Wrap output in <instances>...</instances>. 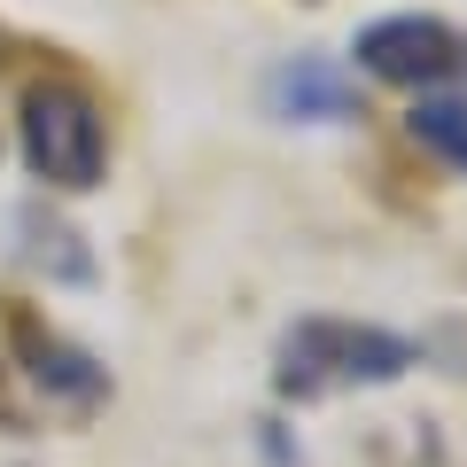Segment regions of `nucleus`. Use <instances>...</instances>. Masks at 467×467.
I'll list each match as a JSON object with an SVG mask.
<instances>
[{"label": "nucleus", "instance_id": "f257e3e1", "mask_svg": "<svg viewBox=\"0 0 467 467\" xmlns=\"http://www.w3.org/2000/svg\"><path fill=\"white\" fill-rule=\"evenodd\" d=\"M420 350L389 327H367V319H335V312H304L296 327L273 343V389L296 405L335 398V389H382L405 382Z\"/></svg>", "mask_w": 467, "mask_h": 467}, {"label": "nucleus", "instance_id": "f03ea898", "mask_svg": "<svg viewBox=\"0 0 467 467\" xmlns=\"http://www.w3.org/2000/svg\"><path fill=\"white\" fill-rule=\"evenodd\" d=\"M0 374L24 389L32 413H55V420H86L109 405V367L16 296H0Z\"/></svg>", "mask_w": 467, "mask_h": 467}, {"label": "nucleus", "instance_id": "7ed1b4c3", "mask_svg": "<svg viewBox=\"0 0 467 467\" xmlns=\"http://www.w3.org/2000/svg\"><path fill=\"white\" fill-rule=\"evenodd\" d=\"M24 164L63 195H86L109 171V117L78 78H39L24 86Z\"/></svg>", "mask_w": 467, "mask_h": 467}, {"label": "nucleus", "instance_id": "20e7f679", "mask_svg": "<svg viewBox=\"0 0 467 467\" xmlns=\"http://www.w3.org/2000/svg\"><path fill=\"white\" fill-rule=\"evenodd\" d=\"M358 70L382 86H405V94H451L467 86V32L444 16H382L358 32Z\"/></svg>", "mask_w": 467, "mask_h": 467}, {"label": "nucleus", "instance_id": "39448f33", "mask_svg": "<svg viewBox=\"0 0 467 467\" xmlns=\"http://www.w3.org/2000/svg\"><path fill=\"white\" fill-rule=\"evenodd\" d=\"M273 117H296V125H350L358 117V86L327 63V55H296L265 78Z\"/></svg>", "mask_w": 467, "mask_h": 467}, {"label": "nucleus", "instance_id": "423d86ee", "mask_svg": "<svg viewBox=\"0 0 467 467\" xmlns=\"http://www.w3.org/2000/svg\"><path fill=\"white\" fill-rule=\"evenodd\" d=\"M405 133H413L429 156H444L451 171H467V101L460 94H420L413 117H405Z\"/></svg>", "mask_w": 467, "mask_h": 467}, {"label": "nucleus", "instance_id": "0eeeda50", "mask_svg": "<svg viewBox=\"0 0 467 467\" xmlns=\"http://www.w3.org/2000/svg\"><path fill=\"white\" fill-rule=\"evenodd\" d=\"M24 234H32V257H39V265L55 257V273H63V281H86V273H94V265H86V250H70V242H78L70 226H55V218L39 226V211H24Z\"/></svg>", "mask_w": 467, "mask_h": 467}]
</instances>
